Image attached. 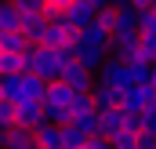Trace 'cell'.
I'll list each match as a JSON object with an SVG mask.
<instances>
[{
    "label": "cell",
    "instance_id": "cell-1",
    "mask_svg": "<svg viewBox=\"0 0 156 149\" xmlns=\"http://www.w3.org/2000/svg\"><path fill=\"white\" fill-rule=\"evenodd\" d=\"M26 69L37 73V76H44V80H55L58 69H62V55H58V47L29 44V47H26Z\"/></svg>",
    "mask_w": 156,
    "mask_h": 149
},
{
    "label": "cell",
    "instance_id": "cell-2",
    "mask_svg": "<svg viewBox=\"0 0 156 149\" xmlns=\"http://www.w3.org/2000/svg\"><path fill=\"white\" fill-rule=\"evenodd\" d=\"M76 40V29H69L62 18H47L44 22V29H40V40L37 44H47V47H66V44H73Z\"/></svg>",
    "mask_w": 156,
    "mask_h": 149
},
{
    "label": "cell",
    "instance_id": "cell-3",
    "mask_svg": "<svg viewBox=\"0 0 156 149\" xmlns=\"http://www.w3.org/2000/svg\"><path fill=\"white\" fill-rule=\"evenodd\" d=\"M58 80H66L73 91H91V84H94V76H91V69L83 66V62H62V69H58Z\"/></svg>",
    "mask_w": 156,
    "mask_h": 149
},
{
    "label": "cell",
    "instance_id": "cell-4",
    "mask_svg": "<svg viewBox=\"0 0 156 149\" xmlns=\"http://www.w3.org/2000/svg\"><path fill=\"white\" fill-rule=\"evenodd\" d=\"M55 18H62L69 29H80V26H87V22L94 18V7H91L87 0H69V4H66V7H62Z\"/></svg>",
    "mask_w": 156,
    "mask_h": 149
},
{
    "label": "cell",
    "instance_id": "cell-5",
    "mask_svg": "<svg viewBox=\"0 0 156 149\" xmlns=\"http://www.w3.org/2000/svg\"><path fill=\"white\" fill-rule=\"evenodd\" d=\"M73 47H76V62H83L87 69H98L109 51V44H94V40H80V37L73 40Z\"/></svg>",
    "mask_w": 156,
    "mask_h": 149
},
{
    "label": "cell",
    "instance_id": "cell-6",
    "mask_svg": "<svg viewBox=\"0 0 156 149\" xmlns=\"http://www.w3.org/2000/svg\"><path fill=\"white\" fill-rule=\"evenodd\" d=\"M44 116V102L40 98H18L15 102V124H26V127H37Z\"/></svg>",
    "mask_w": 156,
    "mask_h": 149
},
{
    "label": "cell",
    "instance_id": "cell-7",
    "mask_svg": "<svg viewBox=\"0 0 156 149\" xmlns=\"http://www.w3.org/2000/svg\"><path fill=\"white\" fill-rule=\"evenodd\" d=\"M102 76L98 80H105V84H113L116 91H123V87H131V76H127V62H120V58H102Z\"/></svg>",
    "mask_w": 156,
    "mask_h": 149
},
{
    "label": "cell",
    "instance_id": "cell-8",
    "mask_svg": "<svg viewBox=\"0 0 156 149\" xmlns=\"http://www.w3.org/2000/svg\"><path fill=\"white\" fill-rule=\"evenodd\" d=\"M0 146H7V149H29V146H33V127L11 120V124L0 131Z\"/></svg>",
    "mask_w": 156,
    "mask_h": 149
},
{
    "label": "cell",
    "instance_id": "cell-9",
    "mask_svg": "<svg viewBox=\"0 0 156 149\" xmlns=\"http://www.w3.org/2000/svg\"><path fill=\"white\" fill-rule=\"evenodd\" d=\"M33 146H40V149H62V131H58V124L40 120L37 127H33Z\"/></svg>",
    "mask_w": 156,
    "mask_h": 149
},
{
    "label": "cell",
    "instance_id": "cell-10",
    "mask_svg": "<svg viewBox=\"0 0 156 149\" xmlns=\"http://www.w3.org/2000/svg\"><path fill=\"white\" fill-rule=\"evenodd\" d=\"M91 102H94V109L116 106V102H120V91L113 87V84H105V80H94V84H91Z\"/></svg>",
    "mask_w": 156,
    "mask_h": 149
},
{
    "label": "cell",
    "instance_id": "cell-11",
    "mask_svg": "<svg viewBox=\"0 0 156 149\" xmlns=\"http://www.w3.org/2000/svg\"><path fill=\"white\" fill-rule=\"evenodd\" d=\"M44 22H47V18H44V7H40V11H22L18 29L26 33V40H33V44H37V40H40V29H44Z\"/></svg>",
    "mask_w": 156,
    "mask_h": 149
},
{
    "label": "cell",
    "instance_id": "cell-12",
    "mask_svg": "<svg viewBox=\"0 0 156 149\" xmlns=\"http://www.w3.org/2000/svg\"><path fill=\"white\" fill-rule=\"evenodd\" d=\"M138 131H142V127L123 124V127H116V131L109 135V146H116V149H138Z\"/></svg>",
    "mask_w": 156,
    "mask_h": 149
},
{
    "label": "cell",
    "instance_id": "cell-13",
    "mask_svg": "<svg viewBox=\"0 0 156 149\" xmlns=\"http://www.w3.org/2000/svg\"><path fill=\"white\" fill-rule=\"evenodd\" d=\"M33 40H26V33L15 26V29H0V47L4 51H26Z\"/></svg>",
    "mask_w": 156,
    "mask_h": 149
},
{
    "label": "cell",
    "instance_id": "cell-14",
    "mask_svg": "<svg viewBox=\"0 0 156 149\" xmlns=\"http://www.w3.org/2000/svg\"><path fill=\"white\" fill-rule=\"evenodd\" d=\"M58 131H62V149H83V131H80L76 124H58Z\"/></svg>",
    "mask_w": 156,
    "mask_h": 149
},
{
    "label": "cell",
    "instance_id": "cell-15",
    "mask_svg": "<svg viewBox=\"0 0 156 149\" xmlns=\"http://www.w3.org/2000/svg\"><path fill=\"white\" fill-rule=\"evenodd\" d=\"M26 69V51H0V73H22Z\"/></svg>",
    "mask_w": 156,
    "mask_h": 149
},
{
    "label": "cell",
    "instance_id": "cell-16",
    "mask_svg": "<svg viewBox=\"0 0 156 149\" xmlns=\"http://www.w3.org/2000/svg\"><path fill=\"white\" fill-rule=\"evenodd\" d=\"M69 124H76L83 135H91V131H98V109H83V113H73L69 116Z\"/></svg>",
    "mask_w": 156,
    "mask_h": 149
},
{
    "label": "cell",
    "instance_id": "cell-17",
    "mask_svg": "<svg viewBox=\"0 0 156 149\" xmlns=\"http://www.w3.org/2000/svg\"><path fill=\"white\" fill-rule=\"evenodd\" d=\"M138 40H142V55H145V62L156 66V33H138Z\"/></svg>",
    "mask_w": 156,
    "mask_h": 149
},
{
    "label": "cell",
    "instance_id": "cell-18",
    "mask_svg": "<svg viewBox=\"0 0 156 149\" xmlns=\"http://www.w3.org/2000/svg\"><path fill=\"white\" fill-rule=\"evenodd\" d=\"M138 33H156V7L138 11Z\"/></svg>",
    "mask_w": 156,
    "mask_h": 149
},
{
    "label": "cell",
    "instance_id": "cell-19",
    "mask_svg": "<svg viewBox=\"0 0 156 149\" xmlns=\"http://www.w3.org/2000/svg\"><path fill=\"white\" fill-rule=\"evenodd\" d=\"M66 4H69V0H44V18H55Z\"/></svg>",
    "mask_w": 156,
    "mask_h": 149
},
{
    "label": "cell",
    "instance_id": "cell-20",
    "mask_svg": "<svg viewBox=\"0 0 156 149\" xmlns=\"http://www.w3.org/2000/svg\"><path fill=\"white\" fill-rule=\"evenodd\" d=\"M138 149H156V135H149V131H138Z\"/></svg>",
    "mask_w": 156,
    "mask_h": 149
},
{
    "label": "cell",
    "instance_id": "cell-21",
    "mask_svg": "<svg viewBox=\"0 0 156 149\" xmlns=\"http://www.w3.org/2000/svg\"><path fill=\"white\" fill-rule=\"evenodd\" d=\"M15 7H18V11H40L44 0H15Z\"/></svg>",
    "mask_w": 156,
    "mask_h": 149
},
{
    "label": "cell",
    "instance_id": "cell-22",
    "mask_svg": "<svg viewBox=\"0 0 156 149\" xmlns=\"http://www.w3.org/2000/svg\"><path fill=\"white\" fill-rule=\"evenodd\" d=\"M127 4H131L134 11H145V7H153V0H127Z\"/></svg>",
    "mask_w": 156,
    "mask_h": 149
},
{
    "label": "cell",
    "instance_id": "cell-23",
    "mask_svg": "<svg viewBox=\"0 0 156 149\" xmlns=\"http://www.w3.org/2000/svg\"><path fill=\"white\" fill-rule=\"evenodd\" d=\"M91 7H102V4H113V0H87Z\"/></svg>",
    "mask_w": 156,
    "mask_h": 149
},
{
    "label": "cell",
    "instance_id": "cell-24",
    "mask_svg": "<svg viewBox=\"0 0 156 149\" xmlns=\"http://www.w3.org/2000/svg\"><path fill=\"white\" fill-rule=\"evenodd\" d=\"M0 98H4V91H0Z\"/></svg>",
    "mask_w": 156,
    "mask_h": 149
},
{
    "label": "cell",
    "instance_id": "cell-25",
    "mask_svg": "<svg viewBox=\"0 0 156 149\" xmlns=\"http://www.w3.org/2000/svg\"><path fill=\"white\" fill-rule=\"evenodd\" d=\"M0 51H4V47H0Z\"/></svg>",
    "mask_w": 156,
    "mask_h": 149
},
{
    "label": "cell",
    "instance_id": "cell-26",
    "mask_svg": "<svg viewBox=\"0 0 156 149\" xmlns=\"http://www.w3.org/2000/svg\"><path fill=\"white\" fill-rule=\"evenodd\" d=\"M0 131H4V127H0Z\"/></svg>",
    "mask_w": 156,
    "mask_h": 149
}]
</instances>
